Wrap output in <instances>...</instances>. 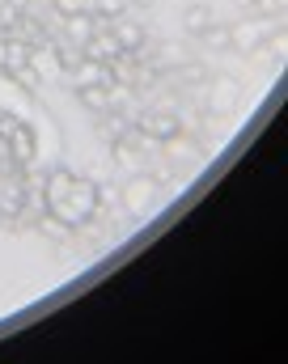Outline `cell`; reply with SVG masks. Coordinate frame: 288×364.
Here are the masks:
<instances>
[{"mask_svg":"<svg viewBox=\"0 0 288 364\" xmlns=\"http://www.w3.org/2000/svg\"><path fill=\"white\" fill-rule=\"evenodd\" d=\"M119 55H123V47L114 43V34H97V30H94V38L85 43V60L110 64V60H119Z\"/></svg>","mask_w":288,"mask_h":364,"instance_id":"6da1fadb","label":"cell"},{"mask_svg":"<svg viewBox=\"0 0 288 364\" xmlns=\"http://www.w3.org/2000/svg\"><path fill=\"white\" fill-rule=\"evenodd\" d=\"M229 43H238V47H259L263 43V26H259V17L255 21H246V26H238V30H229Z\"/></svg>","mask_w":288,"mask_h":364,"instance_id":"7a4b0ae2","label":"cell"},{"mask_svg":"<svg viewBox=\"0 0 288 364\" xmlns=\"http://www.w3.org/2000/svg\"><path fill=\"white\" fill-rule=\"evenodd\" d=\"M68 38L85 47V43L94 38V17H90V13H77V17H68Z\"/></svg>","mask_w":288,"mask_h":364,"instance_id":"3957f363","label":"cell"},{"mask_svg":"<svg viewBox=\"0 0 288 364\" xmlns=\"http://www.w3.org/2000/svg\"><path fill=\"white\" fill-rule=\"evenodd\" d=\"M110 34H114V43H119L123 51L140 47V38H144V34H140V26H132V21H114V26H110Z\"/></svg>","mask_w":288,"mask_h":364,"instance_id":"277c9868","label":"cell"},{"mask_svg":"<svg viewBox=\"0 0 288 364\" xmlns=\"http://www.w3.org/2000/svg\"><path fill=\"white\" fill-rule=\"evenodd\" d=\"M34 60V73L38 77H51V73H60V60L51 55V51H38V55H30Z\"/></svg>","mask_w":288,"mask_h":364,"instance_id":"5b68a950","label":"cell"},{"mask_svg":"<svg viewBox=\"0 0 288 364\" xmlns=\"http://www.w3.org/2000/svg\"><path fill=\"white\" fill-rule=\"evenodd\" d=\"M208 17H212V13L199 4V9H191V13H187V26H191L195 34H203V30H208Z\"/></svg>","mask_w":288,"mask_h":364,"instance_id":"8992f818","label":"cell"},{"mask_svg":"<svg viewBox=\"0 0 288 364\" xmlns=\"http://www.w3.org/2000/svg\"><path fill=\"white\" fill-rule=\"evenodd\" d=\"M203 38H208V47H229V30L225 26H208Z\"/></svg>","mask_w":288,"mask_h":364,"instance_id":"52a82bcc","label":"cell"},{"mask_svg":"<svg viewBox=\"0 0 288 364\" xmlns=\"http://www.w3.org/2000/svg\"><path fill=\"white\" fill-rule=\"evenodd\" d=\"M55 9L64 17H77V13H90V0H55Z\"/></svg>","mask_w":288,"mask_h":364,"instance_id":"ba28073f","label":"cell"},{"mask_svg":"<svg viewBox=\"0 0 288 364\" xmlns=\"http://www.w3.org/2000/svg\"><path fill=\"white\" fill-rule=\"evenodd\" d=\"M0 64H4V47H0Z\"/></svg>","mask_w":288,"mask_h":364,"instance_id":"9c48e42d","label":"cell"}]
</instances>
